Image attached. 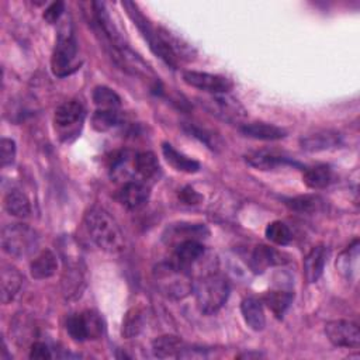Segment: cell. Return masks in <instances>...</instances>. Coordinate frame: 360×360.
Wrapping results in <instances>:
<instances>
[{"label":"cell","mask_w":360,"mask_h":360,"mask_svg":"<svg viewBox=\"0 0 360 360\" xmlns=\"http://www.w3.org/2000/svg\"><path fill=\"white\" fill-rule=\"evenodd\" d=\"M84 224L90 238L101 250L108 253H120L124 250V233L108 211L100 207L90 208L84 215Z\"/></svg>","instance_id":"6da1fadb"},{"label":"cell","mask_w":360,"mask_h":360,"mask_svg":"<svg viewBox=\"0 0 360 360\" xmlns=\"http://www.w3.org/2000/svg\"><path fill=\"white\" fill-rule=\"evenodd\" d=\"M143 328V312L134 307L131 308L124 319H122V325H121V335L127 339L129 338H134V336H138L139 332L142 330Z\"/></svg>","instance_id":"f546056e"},{"label":"cell","mask_w":360,"mask_h":360,"mask_svg":"<svg viewBox=\"0 0 360 360\" xmlns=\"http://www.w3.org/2000/svg\"><path fill=\"white\" fill-rule=\"evenodd\" d=\"M15 158V142L8 138H1L0 141V159L1 166L6 167L14 162Z\"/></svg>","instance_id":"8d00e7d4"},{"label":"cell","mask_w":360,"mask_h":360,"mask_svg":"<svg viewBox=\"0 0 360 360\" xmlns=\"http://www.w3.org/2000/svg\"><path fill=\"white\" fill-rule=\"evenodd\" d=\"M183 80L188 86L211 94L228 93L233 86L232 80L225 76L212 75L207 72H197V70H186L183 73Z\"/></svg>","instance_id":"ba28073f"},{"label":"cell","mask_w":360,"mask_h":360,"mask_svg":"<svg viewBox=\"0 0 360 360\" xmlns=\"http://www.w3.org/2000/svg\"><path fill=\"white\" fill-rule=\"evenodd\" d=\"M332 170L326 165H316L308 167L302 174V181L305 183V186L314 190L325 188L332 183Z\"/></svg>","instance_id":"484cf974"},{"label":"cell","mask_w":360,"mask_h":360,"mask_svg":"<svg viewBox=\"0 0 360 360\" xmlns=\"http://www.w3.org/2000/svg\"><path fill=\"white\" fill-rule=\"evenodd\" d=\"M245 159L250 166H253L259 170H270V169H274V167L283 166V165H297L298 166V163L294 160H290L284 156H278V155L264 152V150L249 153V155H246Z\"/></svg>","instance_id":"cb8c5ba5"},{"label":"cell","mask_w":360,"mask_h":360,"mask_svg":"<svg viewBox=\"0 0 360 360\" xmlns=\"http://www.w3.org/2000/svg\"><path fill=\"white\" fill-rule=\"evenodd\" d=\"M340 143V135L336 131L322 129L308 134L300 139V145L307 152H321L336 148Z\"/></svg>","instance_id":"8fae6325"},{"label":"cell","mask_w":360,"mask_h":360,"mask_svg":"<svg viewBox=\"0 0 360 360\" xmlns=\"http://www.w3.org/2000/svg\"><path fill=\"white\" fill-rule=\"evenodd\" d=\"M284 255L277 252L273 248H269L266 245H259L255 248L250 259V266L252 269L259 273L266 270L269 266H276V264H283L287 262V259H283Z\"/></svg>","instance_id":"ac0fdd59"},{"label":"cell","mask_w":360,"mask_h":360,"mask_svg":"<svg viewBox=\"0 0 360 360\" xmlns=\"http://www.w3.org/2000/svg\"><path fill=\"white\" fill-rule=\"evenodd\" d=\"M93 101L100 110H117L121 104L120 96L107 86H97L93 90Z\"/></svg>","instance_id":"4dcf8cb0"},{"label":"cell","mask_w":360,"mask_h":360,"mask_svg":"<svg viewBox=\"0 0 360 360\" xmlns=\"http://www.w3.org/2000/svg\"><path fill=\"white\" fill-rule=\"evenodd\" d=\"M239 131L248 138L260 139V141H277L287 136V131L284 128L273 124H266V122L243 124L240 125Z\"/></svg>","instance_id":"5bb4252c"},{"label":"cell","mask_w":360,"mask_h":360,"mask_svg":"<svg viewBox=\"0 0 360 360\" xmlns=\"http://www.w3.org/2000/svg\"><path fill=\"white\" fill-rule=\"evenodd\" d=\"M292 298H294V294L291 291L274 290V291H269L263 300L267 304V307L273 311V314L277 318H281L287 311V308L290 307Z\"/></svg>","instance_id":"83f0119b"},{"label":"cell","mask_w":360,"mask_h":360,"mask_svg":"<svg viewBox=\"0 0 360 360\" xmlns=\"http://www.w3.org/2000/svg\"><path fill=\"white\" fill-rule=\"evenodd\" d=\"M22 274L11 264H3L0 271V285H1V302L8 304L14 300L17 292L22 285Z\"/></svg>","instance_id":"4fadbf2b"},{"label":"cell","mask_w":360,"mask_h":360,"mask_svg":"<svg viewBox=\"0 0 360 360\" xmlns=\"http://www.w3.org/2000/svg\"><path fill=\"white\" fill-rule=\"evenodd\" d=\"M240 312L246 322V325L252 330H262L266 326V316L263 311V305L259 300L253 297H248L240 304Z\"/></svg>","instance_id":"d6986e66"},{"label":"cell","mask_w":360,"mask_h":360,"mask_svg":"<svg viewBox=\"0 0 360 360\" xmlns=\"http://www.w3.org/2000/svg\"><path fill=\"white\" fill-rule=\"evenodd\" d=\"M121 122V115L117 110H97L91 117V125L98 132H105Z\"/></svg>","instance_id":"1f68e13d"},{"label":"cell","mask_w":360,"mask_h":360,"mask_svg":"<svg viewBox=\"0 0 360 360\" xmlns=\"http://www.w3.org/2000/svg\"><path fill=\"white\" fill-rule=\"evenodd\" d=\"M184 129L191 135V136H194V138H197L198 141H201L204 145H207L210 149H212V150H218V148L221 146V142H219V138L214 134V132H211V131H208V129H205V128H201V127H198L197 124H193V122H184Z\"/></svg>","instance_id":"836d02e7"},{"label":"cell","mask_w":360,"mask_h":360,"mask_svg":"<svg viewBox=\"0 0 360 360\" xmlns=\"http://www.w3.org/2000/svg\"><path fill=\"white\" fill-rule=\"evenodd\" d=\"M122 6L127 8L128 15L132 18L134 24L138 27L143 39L148 42L150 51L158 58H160L169 68L176 69L179 59H177L176 53L173 52V49L169 46V44L162 38V35L159 34V30L150 25L148 18L141 13V10L138 8V6L135 3L124 1Z\"/></svg>","instance_id":"277c9868"},{"label":"cell","mask_w":360,"mask_h":360,"mask_svg":"<svg viewBox=\"0 0 360 360\" xmlns=\"http://www.w3.org/2000/svg\"><path fill=\"white\" fill-rule=\"evenodd\" d=\"M198 309L205 315L218 312L226 302L231 287L228 280L217 273H210L201 277L193 287Z\"/></svg>","instance_id":"3957f363"},{"label":"cell","mask_w":360,"mask_h":360,"mask_svg":"<svg viewBox=\"0 0 360 360\" xmlns=\"http://www.w3.org/2000/svg\"><path fill=\"white\" fill-rule=\"evenodd\" d=\"M162 153L166 159V162L176 170L184 172V173H195L200 170V163L179 150H176L170 143L165 142L162 145Z\"/></svg>","instance_id":"7402d4cb"},{"label":"cell","mask_w":360,"mask_h":360,"mask_svg":"<svg viewBox=\"0 0 360 360\" xmlns=\"http://www.w3.org/2000/svg\"><path fill=\"white\" fill-rule=\"evenodd\" d=\"M63 11H65V3H63V1H53V3H51V4L45 8L42 17H44V20H45L46 22L55 24V22L60 18V15L63 14Z\"/></svg>","instance_id":"74e56055"},{"label":"cell","mask_w":360,"mask_h":360,"mask_svg":"<svg viewBox=\"0 0 360 360\" xmlns=\"http://www.w3.org/2000/svg\"><path fill=\"white\" fill-rule=\"evenodd\" d=\"M179 197H180L186 204H197V202H200L201 198H202V197H201L194 188H191V187H184V188L180 191Z\"/></svg>","instance_id":"ab89813d"},{"label":"cell","mask_w":360,"mask_h":360,"mask_svg":"<svg viewBox=\"0 0 360 360\" xmlns=\"http://www.w3.org/2000/svg\"><path fill=\"white\" fill-rule=\"evenodd\" d=\"M84 287L83 271L79 267V263H68L62 277V288L66 298H76L82 294Z\"/></svg>","instance_id":"ffe728a7"},{"label":"cell","mask_w":360,"mask_h":360,"mask_svg":"<svg viewBox=\"0 0 360 360\" xmlns=\"http://www.w3.org/2000/svg\"><path fill=\"white\" fill-rule=\"evenodd\" d=\"M201 105H204L211 114L226 122H238L246 117V110L243 108V105L226 93L212 94L207 98H202Z\"/></svg>","instance_id":"52a82bcc"},{"label":"cell","mask_w":360,"mask_h":360,"mask_svg":"<svg viewBox=\"0 0 360 360\" xmlns=\"http://www.w3.org/2000/svg\"><path fill=\"white\" fill-rule=\"evenodd\" d=\"M58 270V260L52 250H41L30 264V273L35 280H44L52 277Z\"/></svg>","instance_id":"2e32d148"},{"label":"cell","mask_w":360,"mask_h":360,"mask_svg":"<svg viewBox=\"0 0 360 360\" xmlns=\"http://www.w3.org/2000/svg\"><path fill=\"white\" fill-rule=\"evenodd\" d=\"M153 281L163 295L173 300L187 297L194 287L188 269L176 262L156 264L153 269Z\"/></svg>","instance_id":"7a4b0ae2"},{"label":"cell","mask_w":360,"mask_h":360,"mask_svg":"<svg viewBox=\"0 0 360 360\" xmlns=\"http://www.w3.org/2000/svg\"><path fill=\"white\" fill-rule=\"evenodd\" d=\"M285 205L290 210L295 211V212L312 214V212H316L322 208L323 200L318 195L305 194V195H297V197H292V198H287Z\"/></svg>","instance_id":"4316f807"},{"label":"cell","mask_w":360,"mask_h":360,"mask_svg":"<svg viewBox=\"0 0 360 360\" xmlns=\"http://www.w3.org/2000/svg\"><path fill=\"white\" fill-rule=\"evenodd\" d=\"M186 349V343L174 335H163L152 342V352L159 359L180 357Z\"/></svg>","instance_id":"e0dca14e"},{"label":"cell","mask_w":360,"mask_h":360,"mask_svg":"<svg viewBox=\"0 0 360 360\" xmlns=\"http://www.w3.org/2000/svg\"><path fill=\"white\" fill-rule=\"evenodd\" d=\"M83 118H84V108L82 103L76 100H70L60 104L55 110V115H53L56 128L63 135H68V136L77 132L79 125L83 122Z\"/></svg>","instance_id":"30bf717a"},{"label":"cell","mask_w":360,"mask_h":360,"mask_svg":"<svg viewBox=\"0 0 360 360\" xmlns=\"http://www.w3.org/2000/svg\"><path fill=\"white\" fill-rule=\"evenodd\" d=\"M51 349L48 347L46 343L44 342H34L30 349V359H38V360H45L51 359Z\"/></svg>","instance_id":"f35d334b"},{"label":"cell","mask_w":360,"mask_h":360,"mask_svg":"<svg viewBox=\"0 0 360 360\" xmlns=\"http://www.w3.org/2000/svg\"><path fill=\"white\" fill-rule=\"evenodd\" d=\"M4 210L13 215V217H18V218H25L30 215L31 212V204L30 200L27 198V195L20 191V190H11L4 195V201H3Z\"/></svg>","instance_id":"d4e9b609"},{"label":"cell","mask_w":360,"mask_h":360,"mask_svg":"<svg viewBox=\"0 0 360 360\" xmlns=\"http://www.w3.org/2000/svg\"><path fill=\"white\" fill-rule=\"evenodd\" d=\"M87 339H98L103 335V321L100 315L94 311H83L82 312Z\"/></svg>","instance_id":"e575fe53"},{"label":"cell","mask_w":360,"mask_h":360,"mask_svg":"<svg viewBox=\"0 0 360 360\" xmlns=\"http://www.w3.org/2000/svg\"><path fill=\"white\" fill-rule=\"evenodd\" d=\"M80 66L77 58V41L70 25H63L58 34L56 45L51 59V69L55 76L65 77L76 72Z\"/></svg>","instance_id":"5b68a950"},{"label":"cell","mask_w":360,"mask_h":360,"mask_svg":"<svg viewBox=\"0 0 360 360\" xmlns=\"http://www.w3.org/2000/svg\"><path fill=\"white\" fill-rule=\"evenodd\" d=\"M38 233L27 224H8L1 229V248L13 257H27L37 252Z\"/></svg>","instance_id":"8992f818"},{"label":"cell","mask_w":360,"mask_h":360,"mask_svg":"<svg viewBox=\"0 0 360 360\" xmlns=\"http://www.w3.org/2000/svg\"><path fill=\"white\" fill-rule=\"evenodd\" d=\"M117 197L124 207L129 210H136L148 201L149 188L139 181H127L118 191Z\"/></svg>","instance_id":"7c38bea8"},{"label":"cell","mask_w":360,"mask_h":360,"mask_svg":"<svg viewBox=\"0 0 360 360\" xmlns=\"http://www.w3.org/2000/svg\"><path fill=\"white\" fill-rule=\"evenodd\" d=\"M66 330H68L69 336L76 342L87 340V333H86V326H84L82 312L80 314H73L68 318Z\"/></svg>","instance_id":"d590c367"},{"label":"cell","mask_w":360,"mask_h":360,"mask_svg":"<svg viewBox=\"0 0 360 360\" xmlns=\"http://www.w3.org/2000/svg\"><path fill=\"white\" fill-rule=\"evenodd\" d=\"M328 250L325 246L319 245L309 250V253L304 259V276L308 283H316L323 273V267L326 263Z\"/></svg>","instance_id":"9a60e30c"},{"label":"cell","mask_w":360,"mask_h":360,"mask_svg":"<svg viewBox=\"0 0 360 360\" xmlns=\"http://www.w3.org/2000/svg\"><path fill=\"white\" fill-rule=\"evenodd\" d=\"M169 236H165L169 242L177 240V243L195 239L200 240L201 238H205L208 235V229L201 224H177L174 226H170Z\"/></svg>","instance_id":"603a6c76"},{"label":"cell","mask_w":360,"mask_h":360,"mask_svg":"<svg viewBox=\"0 0 360 360\" xmlns=\"http://www.w3.org/2000/svg\"><path fill=\"white\" fill-rule=\"evenodd\" d=\"M264 235H266V238L270 242H273L276 245H280V246H284V245L290 243L291 239H292L291 229L283 221H273V222H270L266 226Z\"/></svg>","instance_id":"d6a6232c"},{"label":"cell","mask_w":360,"mask_h":360,"mask_svg":"<svg viewBox=\"0 0 360 360\" xmlns=\"http://www.w3.org/2000/svg\"><path fill=\"white\" fill-rule=\"evenodd\" d=\"M134 170L143 179H152L159 172V162L152 152H141L134 156Z\"/></svg>","instance_id":"f1b7e54d"},{"label":"cell","mask_w":360,"mask_h":360,"mask_svg":"<svg viewBox=\"0 0 360 360\" xmlns=\"http://www.w3.org/2000/svg\"><path fill=\"white\" fill-rule=\"evenodd\" d=\"M202 255H204V246L198 240L190 239V240H184V242H180L176 245L173 262L188 269Z\"/></svg>","instance_id":"44dd1931"},{"label":"cell","mask_w":360,"mask_h":360,"mask_svg":"<svg viewBox=\"0 0 360 360\" xmlns=\"http://www.w3.org/2000/svg\"><path fill=\"white\" fill-rule=\"evenodd\" d=\"M325 335L329 342L339 347H359L360 330L354 322L350 321H330L325 325Z\"/></svg>","instance_id":"9c48e42d"}]
</instances>
